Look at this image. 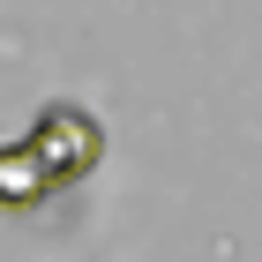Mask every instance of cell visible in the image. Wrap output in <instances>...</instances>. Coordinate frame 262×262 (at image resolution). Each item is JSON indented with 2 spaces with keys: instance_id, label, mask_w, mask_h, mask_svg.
I'll return each mask as SVG.
<instances>
[{
  "instance_id": "6da1fadb",
  "label": "cell",
  "mask_w": 262,
  "mask_h": 262,
  "mask_svg": "<svg viewBox=\"0 0 262 262\" xmlns=\"http://www.w3.org/2000/svg\"><path fill=\"white\" fill-rule=\"evenodd\" d=\"M30 142H38L45 172H53L60 187H75L82 172L105 158V127L90 120V113H75V105H45L38 120H30Z\"/></svg>"
},
{
  "instance_id": "7a4b0ae2",
  "label": "cell",
  "mask_w": 262,
  "mask_h": 262,
  "mask_svg": "<svg viewBox=\"0 0 262 262\" xmlns=\"http://www.w3.org/2000/svg\"><path fill=\"white\" fill-rule=\"evenodd\" d=\"M53 172H45V158H38V142L23 135V142H0V210H30V202H45L53 195Z\"/></svg>"
}]
</instances>
